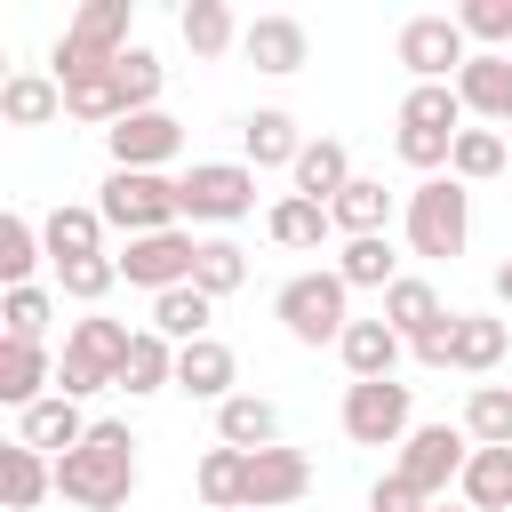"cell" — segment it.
Here are the masks:
<instances>
[{"mask_svg": "<svg viewBox=\"0 0 512 512\" xmlns=\"http://www.w3.org/2000/svg\"><path fill=\"white\" fill-rule=\"evenodd\" d=\"M216 440H224V448H248V456H256V448H280V408H272L264 392H232V400L216 408Z\"/></svg>", "mask_w": 512, "mask_h": 512, "instance_id": "23", "label": "cell"}, {"mask_svg": "<svg viewBox=\"0 0 512 512\" xmlns=\"http://www.w3.org/2000/svg\"><path fill=\"white\" fill-rule=\"evenodd\" d=\"M96 208L112 232L128 240H152V232H176L184 224V200H176V176H144V168H112L96 184Z\"/></svg>", "mask_w": 512, "mask_h": 512, "instance_id": "5", "label": "cell"}, {"mask_svg": "<svg viewBox=\"0 0 512 512\" xmlns=\"http://www.w3.org/2000/svg\"><path fill=\"white\" fill-rule=\"evenodd\" d=\"M16 440H24V448H40V456H72V448L88 440V416H80V400L48 392V400H32V408L16 416Z\"/></svg>", "mask_w": 512, "mask_h": 512, "instance_id": "18", "label": "cell"}, {"mask_svg": "<svg viewBox=\"0 0 512 512\" xmlns=\"http://www.w3.org/2000/svg\"><path fill=\"white\" fill-rule=\"evenodd\" d=\"M288 176H296V192H304V200H320V208H328V200L352 184V152H344L336 136H312V144H304V160H296Z\"/></svg>", "mask_w": 512, "mask_h": 512, "instance_id": "31", "label": "cell"}, {"mask_svg": "<svg viewBox=\"0 0 512 512\" xmlns=\"http://www.w3.org/2000/svg\"><path fill=\"white\" fill-rule=\"evenodd\" d=\"M400 232H408V256H432V264L464 256V240H472V192L456 176H424L408 192V208H400Z\"/></svg>", "mask_w": 512, "mask_h": 512, "instance_id": "3", "label": "cell"}, {"mask_svg": "<svg viewBox=\"0 0 512 512\" xmlns=\"http://www.w3.org/2000/svg\"><path fill=\"white\" fill-rule=\"evenodd\" d=\"M104 208H48L40 216V240H48V264H80V256H104Z\"/></svg>", "mask_w": 512, "mask_h": 512, "instance_id": "21", "label": "cell"}, {"mask_svg": "<svg viewBox=\"0 0 512 512\" xmlns=\"http://www.w3.org/2000/svg\"><path fill=\"white\" fill-rule=\"evenodd\" d=\"M488 288H496V304H512V256H504V264L488 272Z\"/></svg>", "mask_w": 512, "mask_h": 512, "instance_id": "48", "label": "cell"}, {"mask_svg": "<svg viewBox=\"0 0 512 512\" xmlns=\"http://www.w3.org/2000/svg\"><path fill=\"white\" fill-rule=\"evenodd\" d=\"M464 464H472V432L464 424H416L408 440H400V480L424 496V504H440L456 480H464Z\"/></svg>", "mask_w": 512, "mask_h": 512, "instance_id": "9", "label": "cell"}, {"mask_svg": "<svg viewBox=\"0 0 512 512\" xmlns=\"http://www.w3.org/2000/svg\"><path fill=\"white\" fill-rule=\"evenodd\" d=\"M344 440L352 448H400L416 432V392L400 376H376V384H344Z\"/></svg>", "mask_w": 512, "mask_h": 512, "instance_id": "7", "label": "cell"}, {"mask_svg": "<svg viewBox=\"0 0 512 512\" xmlns=\"http://www.w3.org/2000/svg\"><path fill=\"white\" fill-rule=\"evenodd\" d=\"M176 32H184V48H192V56H224V48H240V32H248V24H232V8H224V0H184Z\"/></svg>", "mask_w": 512, "mask_h": 512, "instance_id": "33", "label": "cell"}, {"mask_svg": "<svg viewBox=\"0 0 512 512\" xmlns=\"http://www.w3.org/2000/svg\"><path fill=\"white\" fill-rule=\"evenodd\" d=\"M248 280V248L240 240H200V264H192V288L216 304V296H232Z\"/></svg>", "mask_w": 512, "mask_h": 512, "instance_id": "41", "label": "cell"}, {"mask_svg": "<svg viewBox=\"0 0 512 512\" xmlns=\"http://www.w3.org/2000/svg\"><path fill=\"white\" fill-rule=\"evenodd\" d=\"M112 80H120V104H128V112H160V80H168V72H160L152 48H128V56L112 64Z\"/></svg>", "mask_w": 512, "mask_h": 512, "instance_id": "43", "label": "cell"}, {"mask_svg": "<svg viewBox=\"0 0 512 512\" xmlns=\"http://www.w3.org/2000/svg\"><path fill=\"white\" fill-rule=\"evenodd\" d=\"M392 144H400V160H408V168H424V176H440V168H448V152H456V136H424V128H400Z\"/></svg>", "mask_w": 512, "mask_h": 512, "instance_id": "46", "label": "cell"}, {"mask_svg": "<svg viewBox=\"0 0 512 512\" xmlns=\"http://www.w3.org/2000/svg\"><path fill=\"white\" fill-rule=\"evenodd\" d=\"M424 512H472V504H448V496H440V504H424Z\"/></svg>", "mask_w": 512, "mask_h": 512, "instance_id": "49", "label": "cell"}, {"mask_svg": "<svg viewBox=\"0 0 512 512\" xmlns=\"http://www.w3.org/2000/svg\"><path fill=\"white\" fill-rule=\"evenodd\" d=\"M128 24H136V0H88L72 24H64V40L48 48V72H56V88L64 80H80V72H112L136 40H128Z\"/></svg>", "mask_w": 512, "mask_h": 512, "instance_id": "2", "label": "cell"}, {"mask_svg": "<svg viewBox=\"0 0 512 512\" xmlns=\"http://www.w3.org/2000/svg\"><path fill=\"white\" fill-rule=\"evenodd\" d=\"M400 128L464 136V96H456V80H448V88H408V96H400Z\"/></svg>", "mask_w": 512, "mask_h": 512, "instance_id": "35", "label": "cell"}, {"mask_svg": "<svg viewBox=\"0 0 512 512\" xmlns=\"http://www.w3.org/2000/svg\"><path fill=\"white\" fill-rule=\"evenodd\" d=\"M328 224H336L344 240H376V232L392 224V192H384L376 176H352V184L328 200Z\"/></svg>", "mask_w": 512, "mask_h": 512, "instance_id": "25", "label": "cell"}, {"mask_svg": "<svg viewBox=\"0 0 512 512\" xmlns=\"http://www.w3.org/2000/svg\"><path fill=\"white\" fill-rule=\"evenodd\" d=\"M392 48H400V64L416 72V88H448V80L472 64V40H464L456 16H408Z\"/></svg>", "mask_w": 512, "mask_h": 512, "instance_id": "10", "label": "cell"}, {"mask_svg": "<svg viewBox=\"0 0 512 512\" xmlns=\"http://www.w3.org/2000/svg\"><path fill=\"white\" fill-rule=\"evenodd\" d=\"M368 512H424V496H416L400 472H384V480L368 488Z\"/></svg>", "mask_w": 512, "mask_h": 512, "instance_id": "47", "label": "cell"}, {"mask_svg": "<svg viewBox=\"0 0 512 512\" xmlns=\"http://www.w3.org/2000/svg\"><path fill=\"white\" fill-rule=\"evenodd\" d=\"M456 96H464V112H480V120L512 128V56H496V48H472V64L456 72Z\"/></svg>", "mask_w": 512, "mask_h": 512, "instance_id": "19", "label": "cell"}, {"mask_svg": "<svg viewBox=\"0 0 512 512\" xmlns=\"http://www.w3.org/2000/svg\"><path fill=\"white\" fill-rule=\"evenodd\" d=\"M456 24H464V40H480V48L512 56V0H464V8H456Z\"/></svg>", "mask_w": 512, "mask_h": 512, "instance_id": "45", "label": "cell"}, {"mask_svg": "<svg viewBox=\"0 0 512 512\" xmlns=\"http://www.w3.org/2000/svg\"><path fill=\"white\" fill-rule=\"evenodd\" d=\"M400 352H408V344L392 336V320H384V312H376V320H352V328L336 336V360H344V376H352V384L392 376V368H400Z\"/></svg>", "mask_w": 512, "mask_h": 512, "instance_id": "17", "label": "cell"}, {"mask_svg": "<svg viewBox=\"0 0 512 512\" xmlns=\"http://www.w3.org/2000/svg\"><path fill=\"white\" fill-rule=\"evenodd\" d=\"M192 488H200L208 512H248V448H224V440H216V448L200 456Z\"/></svg>", "mask_w": 512, "mask_h": 512, "instance_id": "29", "label": "cell"}, {"mask_svg": "<svg viewBox=\"0 0 512 512\" xmlns=\"http://www.w3.org/2000/svg\"><path fill=\"white\" fill-rule=\"evenodd\" d=\"M456 504L472 512H512V448H472L464 480H456Z\"/></svg>", "mask_w": 512, "mask_h": 512, "instance_id": "30", "label": "cell"}, {"mask_svg": "<svg viewBox=\"0 0 512 512\" xmlns=\"http://www.w3.org/2000/svg\"><path fill=\"white\" fill-rule=\"evenodd\" d=\"M56 392V360L40 352V344H16V336H0V400L24 416L32 400H48Z\"/></svg>", "mask_w": 512, "mask_h": 512, "instance_id": "22", "label": "cell"}, {"mask_svg": "<svg viewBox=\"0 0 512 512\" xmlns=\"http://www.w3.org/2000/svg\"><path fill=\"white\" fill-rule=\"evenodd\" d=\"M192 264H200V240L176 224V232H152V240H128L120 248V280L128 288H152V296H168V288H192Z\"/></svg>", "mask_w": 512, "mask_h": 512, "instance_id": "11", "label": "cell"}, {"mask_svg": "<svg viewBox=\"0 0 512 512\" xmlns=\"http://www.w3.org/2000/svg\"><path fill=\"white\" fill-rule=\"evenodd\" d=\"M64 112H72V120H88V128H104V136L128 120V104H120V80H112V72H80V80H64Z\"/></svg>", "mask_w": 512, "mask_h": 512, "instance_id": "34", "label": "cell"}, {"mask_svg": "<svg viewBox=\"0 0 512 512\" xmlns=\"http://www.w3.org/2000/svg\"><path fill=\"white\" fill-rule=\"evenodd\" d=\"M384 320H392V336H400V344H424V336H432V328H448L456 312L440 304V288H432V280L400 272V280L384 288Z\"/></svg>", "mask_w": 512, "mask_h": 512, "instance_id": "16", "label": "cell"}, {"mask_svg": "<svg viewBox=\"0 0 512 512\" xmlns=\"http://www.w3.org/2000/svg\"><path fill=\"white\" fill-rule=\"evenodd\" d=\"M464 432H472V448H512V384H472Z\"/></svg>", "mask_w": 512, "mask_h": 512, "instance_id": "37", "label": "cell"}, {"mask_svg": "<svg viewBox=\"0 0 512 512\" xmlns=\"http://www.w3.org/2000/svg\"><path fill=\"white\" fill-rule=\"evenodd\" d=\"M232 384H240V360H232V344H216V336H200V344H176V392L184 400H232Z\"/></svg>", "mask_w": 512, "mask_h": 512, "instance_id": "15", "label": "cell"}, {"mask_svg": "<svg viewBox=\"0 0 512 512\" xmlns=\"http://www.w3.org/2000/svg\"><path fill=\"white\" fill-rule=\"evenodd\" d=\"M112 280H120V256H80V264H56V288H64L72 304H104V296H112Z\"/></svg>", "mask_w": 512, "mask_h": 512, "instance_id": "44", "label": "cell"}, {"mask_svg": "<svg viewBox=\"0 0 512 512\" xmlns=\"http://www.w3.org/2000/svg\"><path fill=\"white\" fill-rule=\"evenodd\" d=\"M312 488V456L304 448H256L248 456V512H280Z\"/></svg>", "mask_w": 512, "mask_h": 512, "instance_id": "13", "label": "cell"}, {"mask_svg": "<svg viewBox=\"0 0 512 512\" xmlns=\"http://www.w3.org/2000/svg\"><path fill=\"white\" fill-rule=\"evenodd\" d=\"M176 384V344L160 336V328H136V344H128V360H120V392L128 400H152V392H168Z\"/></svg>", "mask_w": 512, "mask_h": 512, "instance_id": "27", "label": "cell"}, {"mask_svg": "<svg viewBox=\"0 0 512 512\" xmlns=\"http://www.w3.org/2000/svg\"><path fill=\"white\" fill-rule=\"evenodd\" d=\"M128 344H136V328H128V320H104V312L72 320V336H64V360H56V392H64V400L120 392V360H128Z\"/></svg>", "mask_w": 512, "mask_h": 512, "instance_id": "4", "label": "cell"}, {"mask_svg": "<svg viewBox=\"0 0 512 512\" xmlns=\"http://www.w3.org/2000/svg\"><path fill=\"white\" fill-rule=\"evenodd\" d=\"M504 352H512V328H504L496 312H456V344H448V368H464V376H488Z\"/></svg>", "mask_w": 512, "mask_h": 512, "instance_id": "26", "label": "cell"}, {"mask_svg": "<svg viewBox=\"0 0 512 512\" xmlns=\"http://www.w3.org/2000/svg\"><path fill=\"white\" fill-rule=\"evenodd\" d=\"M504 168H512V144H504L496 128H464L456 152H448V176H456V184H488V176H504Z\"/></svg>", "mask_w": 512, "mask_h": 512, "instance_id": "36", "label": "cell"}, {"mask_svg": "<svg viewBox=\"0 0 512 512\" xmlns=\"http://www.w3.org/2000/svg\"><path fill=\"white\" fill-rule=\"evenodd\" d=\"M272 312H280V328H288L296 344L320 352V344H336V336L352 328V288L336 280V264H328V272H296V280L272 296Z\"/></svg>", "mask_w": 512, "mask_h": 512, "instance_id": "6", "label": "cell"}, {"mask_svg": "<svg viewBox=\"0 0 512 512\" xmlns=\"http://www.w3.org/2000/svg\"><path fill=\"white\" fill-rule=\"evenodd\" d=\"M48 488H56V456L8 440V448H0V504H8V512H32Z\"/></svg>", "mask_w": 512, "mask_h": 512, "instance_id": "28", "label": "cell"}, {"mask_svg": "<svg viewBox=\"0 0 512 512\" xmlns=\"http://www.w3.org/2000/svg\"><path fill=\"white\" fill-rule=\"evenodd\" d=\"M176 200L192 224H240V216H256V168L248 160H192L176 176Z\"/></svg>", "mask_w": 512, "mask_h": 512, "instance_id": "8", "label": "cell"}, {"mask_svg": "<svg viewBox=\"0 0 512 512\" xmlns=\"http://www.w3.org/2000/svg\"><path fill=\"white\" fill-rule=\"evenodd\" d=\"M104 144H112V168H144V176H160V168L184 152V120H168V112H128Z\"/></svg>", "mask_w": 512, "mask_h": 512, "instance_id": "12", "label": "cell"}, {"mask_svg": "<svg viewBox=\"0 0 512 512\" xmlns=\"http://www.w3.org/2000/svg\"><path fill=\"white\" fill-rule=\"evenodd\" d=\"M208 312H216V304H208L200 288H168V296H152V328H160L168 344H200V336H208Z\"/></svg>", "mask_w": 512, "mask_h": 512, "instance_id": "39", "label": "cell"}, {"mask_svg": "<svg viewBox=\"0 0 512 512\" xmlns=\"http://www.w3.org/2000/svg\"><path fill=\"white\" fill-rule=\"evenodd\" d=\"M48 320H56V296H48L40 280H32V288H8V296H0V328H8L16 344H40V336H48Z\"/></svg>", "mask_w": 512, "mask_h": 512, "instance_id": "42", "label": "cell"}, {"mask_svg": "<svg viewBox=\"0 0 512 512\" xmlns=\"http://www.w3.org/2000/svg\"><path fill=\"white\" fill-rule=\"evenodd\" d=\"M48 256V240H40V224L32 216H0V280L8 288H32V264Z\"/></svg>", "mask_w": 512, "mask_h": 512, "instance_id": "40", "label": "cell"}, {"mask_svg": "<svg viewBox=\"0 0 512 512\" xmlns=\"http://www.w3.org/2000/svg\"><path fill=\"white\" fill-rule=\"evenodd\" d=\"M264 232H272V248H320L336 224H328V208H320V200H304V192H280V200L264 208Z\"/></svg>", "mask_w": 512, "mask_h": 512, "instance_id": "32", "label": "cell"}, {"mask_svg": "<svg viewBox=\"0 0 512 512\" xmlns=\"http://www.w3.org/2000/svg\"><path fill=\"white\" fill-rule=\"evenodd\" d=\"M56 112H64L56 72H8V80H0V120H8V128H48Z\"/></svg>", "mask_w": 512, "mask_h": 512, "instance_id": "24", "label": "cell"}, {"mask_svg": "<svg viewBox=\"0 0 512 512\" xmlns=\"http://www.w3.org/2000/svg\"><path fill=\"white\" fill-rule=\"evenodd\" d=\"M336 280L344 288H392L400 280V256H392V240L376 232V240H344V256H336Z\"/></svg>", "mask_w": 512, "mask_h": 512, "instance_id": "38", "label": "cell"}, {"mask_svg": "<svg viewBox=\"0 0 512 512\" xmlns=\"http://www.w3.org/2000/svg\"><path fill=\"white\" fill-rule=\"evenodd\" d=\"M304 144H312V136H296V112H280V104H264V112L240 120V152H248V168H296Z\"/></svg>", "mask_w": 512, "mask_h": 512, "instance_id": "20", "label": "cell"}, {"mask_svg": "<svg viewBox=\"0 0 512 512\" xmlns=\"http://www.w3.org/2000/svg\"><path fill=\"white\" fill-rule=\"evenodd\" d=\"M56 496L80 512H120L136 496V432L128 424H88V440L72 456H56Z\"/></svg>", "mask_w": 512, "mask_h": 512, "instance_id": "1", "label": "cell"}, {"mask_svg": "<svg viewBox=\"0 0 512 512\" xmlns=\"http://www.w3.org/2000/svg\"><path fill=\"white\" fill-rule=\"evenodd\" d=\"M240 56H248L256 72L288 80V72H304V64H312V40H304V24H296V16H256V24L240 32Z\"/></svg>", "mask_w": 512, "mask_h": 512, "instance_id": "14", "label": "cell"}]
</instances>
